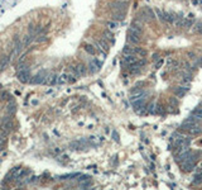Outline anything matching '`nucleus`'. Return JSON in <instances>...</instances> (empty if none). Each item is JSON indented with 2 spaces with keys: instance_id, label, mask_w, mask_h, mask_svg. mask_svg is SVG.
Returning a JSON list of instances; mask_svg holds the SVG:
<instances>
[{
  "instance_id": "obj_1",
  "label": "nucleus",
  "mask_w": 202,
  "mask_h": 190,
  "mask_svg": "<svg viewBox=\"0 0 202 190\" xmlns=\"http://www.w3.org/2000/svg\"><path fill=\"white\" fill-rule=\"evenodd\" d=\"M110 8L114 11H124L125 13V10L128 8V3H126V0H115L114 3L110 4Z\"/></svg>"
},
{
  "instance_id": "obj_2",
  "label": "nucleus",
  "mask_w": 202,
  "mask_h": 190,
  "mask_svg": "<svg viewBox=\"0 0 202 190\" xmlns=\"http://www.w3.org/2000/svg\"><path fill=\"white\" fill-rule=\"evenodd\" d=\"M140 36H142V34H139V33H136V32H134V30L129 29V33H128V39H129V42H131L133 44H138V43H140V41H142Z\"/></svg>"
},
{
  "instance_id": "obj_3",
  "label": "nucleus",
  "mask_w": 202,
  "mask_h": 190,
  "mask_svg": "<svg viewBox=\"0 0 202 190\" xmlns=\"http://www.w3.org/2000/svg\"><path fill=\"white\" fill-rule=\"evenodd\" d=\"M18 79H19L22 82H30L32 81V76H30L28 70H25V69L20 70V72L18 73Z\"/></svg>"
},
{
  "instance_id": "obj_4",
  "label": "nucleus",
  "mask_w": 202,
  "mask_h": 190,
  "mask_svg": "<svg viewBox=\"0 0 202 190\" xmlns=\"http://www.w3.org/2000/svg\"><path fill=\"white\" fill-rule=\"evenodd\" d=\"M101 66H102L101 61H99L97 59H94V60H91L90 63H88V70H90L91 72H96L97 70L101 69Z\"/></svg>"
},
{
  "instance_id": "obj_5",
  "label": "nucleus",
  "mask_w": 202,
  "mask_h": 190,
  "mask_svg": "<svg viewBox=\"0 0 202 190\" xmlns=\"http://www.w3.org/2000/svg\"><path fill=\"white\" fill-rule=\"evenodd\" d=\"M145 106H146V104H145L143 98L136 99V100H134V102H133V108H134V110H136V112H139V110H142V109L145 110Z\"/></svg>"
},
{
  "instance_id": "obj_6",
  "label": "nucleus",
  "mask_w": 202,
  "mask_h": 190,
  "mask_svg": "<svg viewBox=\"0 0 202 190\" xmlns=\"http://www.w3.org/2000/svg\"><path fill=\"white\" fill-rule=\"evenodd\" d=\"M138 61V57L136 55H124V62L126 63L128 66L133 65V63H135Z\"/></svg>"
},
{
  "instance_id": "obj_7",
  "label": "nucleus",
  "mask_w": 202,
  "mask_h": 190,
  "mask_svg": "<svg viewBox=\"0 0 202 190\" xmlns=\"http://www.w3.org/2000/svg\"><path fill=\"white\" fill-rule=\"evenodd\" d=\"M193 168H195V164H193V161H192V158H188V160L183 161L182 170H185V171H192Z\"/></svg>"
},
{
  "instance_id": "obj_8",
  "label": "nucleus",
  "mask_w": 202,
  "mask_h": 190,
  "mask_svg": "<svg viewBox=\"0 0 202 190\" xmlns=\"http://www.w3.org/2000/svg\"><path fill=\"white\" fill-rule=\"evenodd\" d=\"M104 38H105V39L109 42L110 44H111V43H114V42H115V39H114V32L106 28L105 30H104Z\"/></svg>"
},
{
  "instance_id": "obj_9",
  "label": "nucleus",
  "mask_w": 202,
  "mask_h": 190,
  "mask_svg": "<svg viewBox=\"0 0 202 190\" xmlns=\"http://www.w3.org/2000/svg\"><path fill=\"white\" fill-rule=\"evenodd\" d=\"M84 48H85V51H86L88 55H91V56H95V55L97 53V48H96V46H94V44L86 43L84 46Z\"/></svg>"
},
{
  "instance_id": "obj_10",
  "label": "nucleus",
  "mask_w": 202,
  "mask_h": 190,
  "mask_svg": "<svg viewBox=\"0 0 202 190\" xmlns=\"http://www.w3.org/2000/svg\"><path fill=\"white\" fill-rule=\"evenodd\" d=\"M111 18H112V20H116V22H123L125 19V13L124 11H114Z\"/></svg>"
},
{
  "instance_id": "obj_11",
  "label": "nucleus",
  "mask_w": 202,
  "mask_h": 190,
  "mask_svg": "<svg viewBox=\"0 0 202 190\" xmlns=\"http://www.w3.org/2000/svg\"><path fill=\"white\" fill-rule=\"evenodd\" d=\"M134 55L140 57H145L146 56V51L143 47H134Z\"/></svg>"
},
{
  "instance_id": "obj_12",
  "label": "nucleus",
  "mask_w": 202,
  "mask_h": 190,
  "mask_svg": "<svg viewBox=\"0 0 202 190\" xmlns=\"http://www.w3.org/2000/svg\"><path fill=\"white\" fill-rule=\"evenodd\" d=\"M188 90V88H185V86H181V88H178V89H176V91H174V95L176 96H178V98H181V96H183V95L186 94V91Z\"/></svg>"
},
{
  "instance_id": "obj_13",
  "label": "nucleus",
  "mask_w": 202,
  "mask_h": 190,
  "mask_svg": "<svg viewBox=\"0 0 202 190\" xmlns=\"http://www.w3.org/2000/svg\"><path fill=\"white\" fill-rule=\"evenodd\" d=\"M106 26H108V29H110V30H112V32H114V30L119 27V22H116V20H112L111 19L110 22H108Z\"/></svg>"
},
{
  "instance_id": "obj_14",
  "label": "nucleus",
  "mask_w": 202,
  "mask_h": 190,
  "mask_svg": "<svg viewBox=\"0 0 202 190\" xmlns=\"http://www.w3.org/2000/svg\"><path fill=\"white\" fill-rule=\"evenodd\" d=\"M124 55H134V47H130V46H125L123 50Z\"/></svg>"
},
{
  "instance_id": "obj_15",
  "label": "nucleus",
  "mask_w": 202,
  "mask_h": 190,
  "mask_svg": "<svg viewBox=\"0 0 202 190\" xmlns=\"http://www.w3.org/2000/svg\"><path fill=\"white\" fill-rule=\"evenodd\" d=\"M195 184H201L202 183V174H197V175L195 176Z\"/></svg>"
},
{
  "instance_id": "obj_16",
  "label": "nucleus",
  "mask_w": 202,
  "mask_h": 190,
  "mask_svg": "<svg viewBox=\"0 0 202 190\" xmlns=\"http://www.w3.org/2000/svg\"><path fill=\"white\" fill-rule=\"evenodd\" d=\"M148 108H149V113H155V110H157V109H155V105H154V104H149V105H148Z\"/></svg>"
},
{
  "instance_id": "obj_17",
  "label": "nucleus",
  "mask_w": 202,
  "mask_h": 190,
  "mask_svg": "<svg viewBox=\"0 0 202 190\" xmlns=\"http://www.w3.org/2000/svg\"><path fill=\"white\" fill-rule=\"evenodd\" d=\"M112 138H114L116 142H119V134H118V132H116V131L112 132Z\"/></svg>"
},
{
  "instance_id": "obj_18",
  "label": "nucleus",
  "mask_w": 202,
  "mask_h": 190,
  "mask_svg": "<svg viewBox=\"0 0 202 190\" xmlns=\"http://www.w3.org/2000/svg\"><path fill=\"white\" fill-rule=\"evenodd\" d=\"M196 65L197 66H200V67H202V56L200 57V59H198L197 61H196Z\"/></svg>"
},
{
  "instance_id": "obj_19",
  "label": "nucleus",
  "mask_w": 202,
  "mask_h": 190,
  "mask_svg": "<svg viewBox=\"0 0 202 190\" xmlns=\"http://www.w3.org/2000/svg\"><path fill=\"white\" fill-rule=\"evenodd\" d=\"M188 56H189V59H195V57H196V55L193 53V52H188Z\"/></svg>"
},
{
  "instance_id": "obj_20",
  "label": "nucleus",
  "mask_w": 202,
  "mask_h": 190,
  "mask_svg": "<svg viewBox=\"0 0 202 190\" xmlns=\"http://www.w3.org/2000/svg\"><path fill=\"white\" fill-rule=\"evenodd\" d=\"M153 60H154V61H158V60H159V55H158V53L153 55Z\"/></svg>"
},
{
  "instance_id": "obj_21",
  "label": "nucleus",
  "mask_w": 202,
  "mask_h": 190,
  "mask_svg": "<svg viewBox=\"0 0 202 190\" xmlns=\"http://www.w3.org/2000/svg\"><path fill=\"white\" fill-rule=\"evenodd\" d=\"M196 109H198V110H200V112H202V103H201L200 105H198V106H197V108H196Z\"/></svg>"
},
{
  "instance_id": "obj_22",
  "label": "nucleus",
  "mask_w": 202,
  "mask_h": 190,
  "mask_svg": "<svg viewBox=\"0 0 202 190\" xmlns=\"http://www.w3.org/2000/svg\"><path fill=\"white\" fill-rule=\"evenodd\" d=\"M162 62H163V61H159V62L157 63V69H159V67H161V65H162Z\"/></svg>"
},
{
  "instance_id": "obj_23",
  "label": "nucleus",
  "mask_w": 202,
  "mask_h": 190,
  "mask_svg": "<svg viewBox=\"0 0 202 190\" xmlns=\"http://www.w3.org/2000/svg\"><path fill=\"white\" fill-rule=\"evenodd\" d=\"M126 1H128V0H126Z\"/></svg>"
}]
</instances>
